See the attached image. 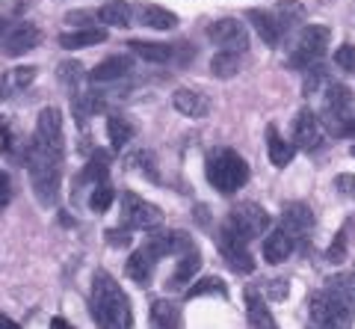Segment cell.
Wrapping results in <instances>:
<instances>
[{"label":"cell","mask_w":355,"mask_h":329,"mask_svg":"<svg viewBox=\"0 0 355 329\" xmlns=\"http://www.w3.org/2000/svg\"><path fill=\"white\" fill-rule=\"evenodd\" d=\"M291 252H293V237L287 228H272V232L263 237V258L270 261V264H282Z\"/></svg>","instance_id":"cell-17"},{"label":"cell","mask_w":355,"mask_h":329,"mask_svg":"<svg viewBox=\"0 0 355 329\" xmlns=\"http://www.w3.org/2000/svg\"><path fill=\"white\" fill-rule=\"evenodd\" d=\"M92 12H86V9H83V12H69V15H65V21H69V24H77V27H80V30H86L89 24H92Z\"/></svg>","instance_id":"cell-43"},{"label":"cell","mask_w":355,"mask_h":329,"mask_svg":"<svg viewBox=\"0 0 355 329\" xmlns=\"http://www.w3.org/2000/svg\"><path fill=\"white\" fill-rule=\"evenodd\" d=\"M107 172H110V158H107V151H95L92 160H89V167L80 172V178H77V181L101 184V181H107Z\"/></svg>","instance_id":"cell-30"},{"label":"cell","mask_w":355,"mask_h":329,"mask_svg":"<svg viewBox=\"0 0 355 329\" xmlns=\"http://www.w3.org/2000/svg\"><path fill=\"white\" fill-rule=\"evenodd\" d=\"M329 83H331V81H329V71L323 69V65H311L302 92H305V95H320V92L329 90Z\"/></svg>","instance_id":"cell-34"},{"label":"cell","mask_w":355,"mask_h":329,"mask_svg":"<svg viewBox=\"0 0 355 329\" xmlns=\"http://www.w3.org/2000/svg\"><path fill=\"white\" fill-rule=\"evenodd\" d=\"M0 329H21V326L12 321V317H6L3 312H0Z\"/></svg>","instance_id":"cell-47"},{"label":"cell","mask_w":355,"mask_h":329,"mask_svg":"<svg viewBox=\"0 0 355 329\" xmlns=\"http://www.w3.org/2000/svg\"><path fill=\"white\" fill-rule=\"evenodd\" d=\"M113 199H116V190L110 187V181H101V184H95L92 196H89V208L101 214V211H107V208L113 205Z\"/></svg>","instance_id":"cell-35"},{"label":"cell","mask_w":355,"mask_h":329,"mask_svg":"<svg viewBox=\"0 0 355 329\" xmlns=\"http://www.w3.org/2000/svg\"><path fill=\"white\" fill-rule=\"evenodd\" d=\"M142 249L157 261L163 255H172V252H181V249H193V246H190V237H187L184 232H154Z\"/></svg>","instance_id":"cell-14"},{"label":"cell","mask_w":355,"mask_h":329,"mask_svg":"<svg viewBox=\"0 0 355 329\" xmlns=\"http://www.w3.org/2000/svg\"><path fill=\"white\" fill-rule=\"evenodd\" d=\"M293 142L302 151H314L323 142V125L314 110H299L293 116Z\"/></svg>","instance_id":"cell-13"},{"label":"cell","mask_w":355,"mask_h":329,"mask_svg":"<svg viewBox=\"0 0 355 329\" xmlns=\"http://www.w3.org/2000/svg\"><path fill=\"white\" fill-rule=\"evenodd\" d=\"M249 24L254 27V33H258L266 45H279L282 42L279 21H275L272 12H266V9H249Z\"/></svg>","instance_id":"cell-18"},{"label":"cell","mask_w":355,"mask_h":329,"mask_svg":"<svg viewBox=\"0 0 355 329\" xmlns=\"http://www.w3.org/2000/svg\"><path fill=\"white\" fill-rule=\"evenodd\" d=\"M172 104L178 113H184L187 119H205L210 113V98L196 90H178L172 95Z\"/></svg>","instance_id":"cell-16"},{"label":"cell","mask_w":355,"mask_h":329,"mask_svg":"<svg viewBox=\"0 0 355 329\" xmlns=\"http://www.w3.org/2000/svg\"><path fill=\"white\" fill-rule=\"evenodd\" d=\"M335 190L340 196H347V199H355V175L352 172H343L335 178Z\"/></svg>","instance_id":"cell-40"},{"label":"cell","mask_w":355,"mask_h":329,"mask_svg":"<svg viewBox=\"0 0 355 329\" xmlns=\"http://www.w3.org/2000/svg\"><path fill=\"white\" fill-rule=\"evenodd\" d=\"M320 125H326L335 137H349L355 130V95L340 83H329L323 92V116Z\"/></svg>","instance_id":"cell-2"},{"label":"cell","mask_w":355,"mask_h":329,"mask_svg":"<svg viewBox=\"0 0 355 329\" xmlns=\"http://www.w3.org/2000/svg\"><path fill=\"white\" fill-rule=\"evenodd\" d=\"M329 261H343V255H347V232H338L335 240H331V246H329Z\"/></svg>","instance_id":"cell-41"},{"label":"cell","mask_w":355,"mask_h":329,"mask_svg":"<svg viewBox=\"0 0 355 329\" xmlns=\"http://www.w3.org/2000/svg\"><path fill=\"white\" fill-rule=\"evenodd\" d=\"M36 142L42 149H48L51 155L62 158V116L57 107H44L39 113V125H36Z\"/></svg>","instance_id":"cell-11"},{"label":"cell","mask_w":355,"mask_h":329,"mask_svg":"<svg viewBox=\"0 0 355 329\" xmlns=\"http://www.w3.org/2000/svg\"><path fill=\"white\" fill-rule=\"evenodd\" d=\"M92 317L98 329H133L130 300L104 270H98L92 279Z\"/></svg>","instance_id":"cell-1"},{"label":"cell","mask_w":355,"mask_h":329,"mask_svg":"<svg viewBox=\"0 0 355 329\" xmlns=\"http://www.w3.org/2000/svg\"><path fill=\"white\" fill-rule=\"evenodd\" d=\"M207 294H225V285H222L216 276H207L202 282H196L190 291H187V297L196 300V297H207Z\"/></svg>","instance_id":"cell-36"},{"label":"cell","mask_w":355,"mask_h":329,"mask_svg":"<svg viewBox=\"0 0 355 329\" xmlns=\"http://www.w3.org/2000/svg\"><path fill=\"white\" fill-rule=\"evenodd\" d=\"M216 246H219V255L225 258V264L234 270V273H252L254 270V258L249 252V240H243L234 228H222L219 237H216Z\"/></svg>","instance_id":"cell-8"},{"label":"cell","mask_w":355,"mask_h":329,"mask_svg":"<svg viewBox=\"0 0 355 329\" xmlns=\"http://www.w3.org/2000/svg\"><path fill=\"white\" fill-rule=\"evenodd\" d=\"M130 53L148 60V62H169L172 60V45H163V42H142V39H133L128 42Z\"/></svg>","instance_id":"cell-23"},{"label":"cell","mask_w":355,"mask_h":329,"mask_svg":"<svg viewBox=\"0 0 355 329\" xmlns=\"http://www.w3.org/2000/svg\"><path fill=\"white\" fill-rule=\"evenodd\" d=\"M151 321L157 323L160 329H178V309L172 303H166V300H160V303H154L151 305Z\"/></svg>","instance_id":"cell-33"},{"label":"cell","mask_w":355,"mask_h":329,"mask_svg":"<svg viewBox=\"0 0 355 329\" xmlns=\"http://www.w3.org/2000/svg\"><path fill=\"white\" fill-rule=\"evenodd\" d=\"M207 36L214 45H219L222 51H231V53H243L249 48V33L246 24H240L237 18H219L207 27Z\"/></svg>","instance_id":"cell-10"},{"label":"cell","mask_w":355,"mask_h":329,"mask_svg":"<svg viewBox=\"0 0 355 329\" xmlns=\"http://www.w3.org/2000/svg\"><path fill=\"white\" fill-rule=\"evenodd\" d=\"M12 202V181H9L6 172H0V211Z\"/></svg>","instance_id":"cell-42"},{"label":"cell","mask_w":355,"mask_h":329,"mask_svg":"<svg viewBox=\"0 0 355 329\" xmlns=\"http://www.w3.org/2000/svg\"><path fill=\"white\" fill-rule=\"evenodd\" d=\"M282 219L284 226L291 232V237H299V235H308L311 228H314V214H311V208L305 202H287L282 208Z\"/></svg>","instance_id":"cell-15"},{"label":"cell","mask_w":355,"mask_h":329,"mask_svg":"<svg viewBox=\"0 0 355 329\" xmlns=\"http://www.w3.org/2000/svg\"><path fill=\"white\" fill-rule=\"evenodd\" d=\"M335 62H338V69L355 74V45H340L335 53Z\"/></svg>","instance_id":"cell-39"},{"label":"cell","mask_w":355,"mask_h":329,"mask_svg":"<svg viewBox=\"0 0 355 329\" xmlns=\"http://www.w3.org/2000/svg\"><path fill=\"white\" fill-rule=\"evenodd\" d=\"M198 267H202V255H198L196 249H187V255L178 261V270L172 273V279H169V288L172 291H178V288H184L187 282H190L196 273H198Z\"/></svg>","instance_id":"cell-24"},{"label":"cell","mask_w":355,"mask_h":329,"mask_svg":"<svg viewBox=\"0 0 355 329\" xmlns=\"http://www.w3.org/2000/svg\"><path fill=\"white\" fill-rule=\"evenodd\" d=\"M57 71H60V81H62L65 86H71V90H74V86L83 81V65H80V62H74V60L62 62Z\"/></svg>","instance_id":"cell-37"},{"label":"cell","mask_w":355,"mask_h":329,"mask_svg":"<svg viewBox=\"0 0 355 329\" xmlns=\"http://www.w3.org/2000/svg\"><path fill=\"white\" fill-rule=\"evenodd\" d=\"M60 155H51L48 149H42L39 142L33 146L30 155V181L33 193L42 205H53L60 196Z\"/></svg>","instance_id":"cell-3"},{"label":"cell","mask_w":355,"mask_h":329,"mask_svg":"<svg viewBox=\"0 0 355 329\" xmlns=\"http://www.w3.org/2000/svg\"><path fill=\"white\" fill-rule=\"evenodd\" d=\"M329 39H331V33L323 24L302 27V33H299L296 42H293L291 65L293 69H311V65H317L320 60H323L326 48H329Z\"/></svg>","instance_id":"cell-6"},{"label":"cell","mask_w":355,"mask_h":329,"mask_svg":"<svg viewBox=\"0 0 355 329\" xmlns=\"http://www.w3.org/2000/svg\"><path fill=\"white\" fill-rule=\"evenodd\" d=\"M33 81H36V69L33 65H21V69H12V74H9V86H18V90H24Z\"/></svg>","instance_id":"cell-38"},{"label":"cell","mask_w":355,"mask_h":329,"mask_svg":"<svg viewBox=\"0 0 355 329\" xmlns=\"http://www.w3.org/2000/svg\"><path fill=\"white\" fill-rule=\"evenodd\" d=\"M228 228H234L243 240L261 237V235H266V228H270V214L254 202H240V205H234V211L228 217Z\"/></svg>","instance_id":"cell-7"},{"label":"cell","mask_w":355,"mask_h":329,"mask_svg":"<svg viewBox=\"0 0 355 329\" xmlns=\"http://www.w3.org/2000/svg\"><path fill=\"white\" fill-rule=\"evenodd\" d=\"M207 181L214 184L219 193H237L243 184L249 181V163L243 160L237 151L219 149L207 160Z\"/></svg>","instance_id":"cell-4"},{"label":"cell","mask_w":355,"mask_h":329,"mask_svg":"<svg viewBox=\"0 0 355 329\" xmlns=\"http://www.w3.org/2000/svg\"><path fill=\"white\" fill-rule=\"evenodd\" d=\"M293 142H287L282 134H279V128H266V155H270V160H272V167H287V163L293 160Z\"/></svg>","instance_id":"cell-20"},{"label":"cell","mask_w":355,"mask_h":329,"mask_svg":"<svg viewBox=\"0 0 355 329\" xmlns=\"http://www.w3.org/2000/svg\"><path fill=\"white\" fill-rule=\"evenodd\" d=\"M121 217H125V223L130 228H146V232H151V228H157L163 223V211H160V208L146 202L142 196L130 193V190L121 196Z\"/></svg>","instance_id":"cell-9"},{"label":"cell","mask_w":355,"mask_h":329,"mask_svg":"<svg viewBox=\"0 0 355 329\" xmlns=\"http://www.w3.org/2000/svg\"><path fill=\"white\" fill-rule=\"evenodd\" d=\"M352 155H355V149H352Z\"/></svg>","instance_id":"cell-50"},{"label":"cell","mask_w":355,"mask_h":329,"mask_svg":"<svg viewBox=\"0 0 355 329\" xmlns=\"http://www.w3.org/2000/svg\"><path fill=\"white\" fill-rule=\"evenodd\" d=\"M133 69L130 57H107L104 62H98L92 71H89V78H92L95 83H110V81H119L125 78V74Z\"/></svg>","instance_id":"cell-19"},{"label":"cell","mask_w":355,"mask_h":329,"mask_svg":"<svg viewBox=\"0 0 355 329\" xmlns=\"http://www.w3.org/2000/svg\"><path fill=\"white\" fill-rule=\"evenodd\" d=\"M125 167L130 172L146 175V178H157V163H154V155H151V151H146V149L130 151V155L125 158Z\"/></svg>","instance_id":"cell-31"},{"label":"cell","mask_w":355,"mask_h":329,"mask_svg":"<svg viewBox=\"0 0 355 329\" xmlns=\"http://www.w3.org/2000/svg\"><path fill=\"white\" fill-rule=\"evenodd\" d=\"M139 21L146 27H154V30H172L178 24V15L169 12V9H163V6H142Z\"/></svg>","instance_id":"cell-29"},{"label":"cell","mask_w":355,"mask_h":329,"mask_svg":"<svg viewBox=\"0 0 355 329\" xmlns=\"http://www.w3.org/2000/svg\"><path fill=\"white\" fill-rule=\"evenodd\" d=\"M266 294H270V297H275V300H284V297H287V282H284V279L266 282Z\"/></svg>","instance_id":"cell-44"},{"label":"cell","mask_w":355,"mask_h":329,"mask_svg":"<svg viewBox=\"0 0 355 329\" xmlns=\"http://www.w3.org/2000/svg\"><path fill=\"white\" fill-rule=\"evenodd\" d=\"M151 267H154V258L148 255L146 249H137V252H130V258H128V264H125V273H128L133 282L146 285L151 279Z\"/></svg>","instance_id":"cell-26"},{"label":"cell","mask_w":355,"mask_h":329,"mask_svg":"<svg viewBox=\"0 0 355 329\" xmlns=\"http://www.w3.org/2000/svg\"><path fill=\"white\" fill-rule=\"evenodd\" d=\"M240 53H231V51H219L214 60H210V71L216 74V78H234L240 71Z\"/></svg>","instance_id":"cell-32"},{"label":"cell","mask_w":355,"mask_h":329,"mask_svg":"<svg viewBox=\"0 0 355 329\" xmlns=\"http://www.w3.org/2000/svg\"><path fill=\"white\" fill-rule=\"evenodd\" d=\"M246 314L252 329H275V321L258 291H246Z\"/></svg>","instance_id":"cell-21"},{"label":"cell","mask_w":355,"mask_h":329,"mask_svg":"<svg viewBox=\"0 0 355 329\" xmlns=\"http://www.w3.org/2000/svg\"><path fill=\"white\" fill-rule=\"evenodd\" d=\"M311 314V329H349L352 323V303L340 297L338 291H320L311 297L308 305Z\"/></svg>","instance_id":"cell-5"},{"label":"cell","mask_w":355,"mask_h":329,"mask_svg":"<svg viewBox=\"0 0 355 329\" xmlns=\"http://www.w3.org/2000/svg\"><path fill=\"white\" fill-rule=\"evenodd\" d=\"M51 329H74V326L65 321V317H53V321H51Z\"/></svg>","instance_id":"cell-48"},{"label":"cell","mask_w":355,"mask_h":329,"mask_svg":"<svg viewBox=\"0 0 355 329\" xmlns=\"http://www.w3.org/2000/svg\"><path fill=\"white\" fill-rule=\"evenodd\" d=\"M107 244L125 246V244H128V235H125V232H107Z\"/></svg>","instance_id":"cell-45"},{"label":"cell","mask_w":355,"mask_h":329,"mask_svg":"<svg viewBox=\"0 0 355 329\" xmlns=\"http://www.w3.org/2000/svg\"><path fill=\"white\" fill-rule=\"evenodd\" d=\"M0 36H3V24H0Z\"/></svg>","instance_id":"cell-49"},{"label":"cell","mask_w":355,"mask_h":329,"mask_svg":"<svg viewBox=\"0 0 355 329\" xmlns=\"http://www.w3.org/2000/svg\"><path fill=\"white\" fill-rule=\"evenodd\" d=\"M272 15H275V21H279L282 33H284V30H293V27H299L305 21V6L296 3V0H282L279 9H275Z\"/></svg>","instance_id":"cell-28"},{"label":"cell","mask_w":355,"mask_h":329,"mask_svg":"<svg viewBox=\"0 0 355 329\" xmlns=\"http://www.w3.org/2000/svg\"><path fill=\"white\" fill-rule=\"evenodd\" d=\"M107 42V30H98V27H86V30H77V33H65L60 36V45L62 48H89V45H101Z\"/></svg>","instance_id":"cell-25"},{"label":"cell","mask_w":355,"mask_h":329,"mask_svg":"<svg viewBox=\"0 0 355 329\" xmlns=\"http://www.w3.org/2000/svg\"><path fill=\"white\" fill-rule=\"evenodd\" d=\"M133 134H137V128H133L130 119H125V116H107V137H110V146H113L116 151L125 149L128 142L133 140Z\"/></svg>","instance_id":"cell-22"},{"label":"cell","mask_w":355,"mask_h":329,"mask_svg":"<svg viewBox=\"0 0 355 329\" xmlns=\"http://www.w3.org/2000/svg\"><path fill=\"white\" fill-rule=\"evenodd\" d=\"M42 42V30L33 24H12L9 30H3L0 36V48H3L6 57H24L27 51H33Z\"/></svg>","instance_id":"cell-12"},{"label":"cell","mask_w":355,"mask_h":329,"mask_svg":"<svg viewBox=\"0 0 355 329\" xmlns=\"http://www.w3.org/2000/svg\"><path fill=\"white\" fill-rule=\"evenodd\" d=\"M98 18H101L104 24H113V27H130L133 9H130V3H125V0H110V3L101 6Z\"/></svg>","instance_id":"cell-27"},{"label":"cell","mask_w":355,"mask_h":329,"mask_svg":"<svg viewBox=\"0 0 355 329\" xmlns=\"http://www.w3.org/2000/svg\"><path fill=\"white\" fill-rule=\"evenodd\" d=\"M196 219H198L202 226H207V223H210V211H207L205 205H198V208H196Z\"/></svg>","instance_id":"cell-46"}]
</instances>
